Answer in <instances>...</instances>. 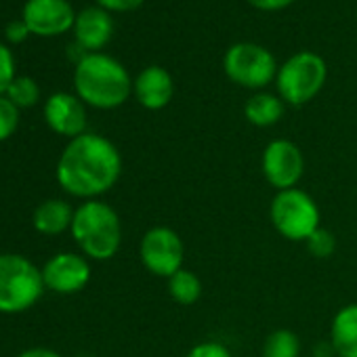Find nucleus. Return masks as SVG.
<instances>
[{
  "label": "nucleus",
  "mask_w": 357,
  "mask_h": 357,
  "mask_svg": "<svg viewBox=\"0 0 357 357\" xmlns=\"http://www.w3.org/2000/svg\"><path fill=\"white\" fill-rule=\"evenodd\" d=\"M330 342L338 357H357V303L344 305L334 315Z\"/></svg>",
  "instance_id": "2eb2a0df"
},
{
  "label": "nucleus",
  "mask_w": 357,
  "mask_h": 357,
  "mask_svg": "<svg viewBox=\"0 0 357 357\" xmlns=\"http://www.w3.org/2000/svg\"><path fill=\"white\" fill-rule=\"evenodd\" d=\"M22 22L30 34L36 36H59L74 28L76 13L68 0H28Z\"/></svg>",
  "instance_id": "9d476101"
},
{
  "label": "nucleus",
  "mask_w": 357,
  "mask_h": 357,
  "mask_svg": "<svg viewBox=\"0 0 357 357\" xmlns=\"http://www.w3.org/2000/svg\"><path fill=\"white\" fill-rule=\"evenodd\" d=\"M15 80V59L7 45L0 43V97L7 95L11 82Z\"/></svg>",
  "instance_id": "5701e85b"
},
{
  "label": "nucleus",
  "mask_w": 357,
  "mask_h": 357,
  "mask_svg": "<svg viewBox=\"0 0 357 357\" xmlns=\"http://www.w3.org/2000/svg\"><path fill=\"white\" fill-rule=\"evenodd\" d=\"M223 68L227 78L244 89H263L278 76L275 57L255 43H238L229 47Z\"/></svg>",
  "instance_id": "0eeeda50"
},
{
  "label": "nucleus",
  "mask_w": 357,
  "mask_h": 357,
  "mask_svg": "<svg viewBox=\"0 0 357 357\" xmlns=\"http://www.w3.org/2000/svg\"><path fill=\"white\" fill-rule=\"evenodd\" d=\"M99 7L105 11H116V13H126L139 9L145 0H97Z\"/></svg>",
  "instance_id": "393cba45"
},
{
  "label": "nucleus",
  "mask_w": 357,
  "mask_h": 357,
  "mask_svg": "<svg viewBox=\"0 0 357 357\" xmlns=\"http://www.w3.org/2000/svg\"><path fill=\"white\" fill-rule=\"evenodd\" d=\"M132 91H135L137 101L145 109L155 112V109H162L170 103V99L174 95V84H172L170 74L164 68L149 66L137 76Z\"/></svg>",
  "instance_id": "4468645a"
},
{
  "label": "nucleus",
  "mask_w": 357,
  "mask_h": 357,
  "mask_svg": "<svg viewBox=\"0 0 357 357\" xmlns=\"http://www.w3.org/2000/svg\"><path fill=\"white\" fill-rule=\"evenodd\" d=\"M307 250L315 257V259H330L336 252V236L326 229V227H317L309 238H307Z\"/></svg>",
  "instance_id": "412c9836"
},
{
  "label": "nucleus",
  "mask_w": 357,
  "mask_h": 357,
  "mask_svg": "<svg viewBox=\"0 0 357 357\" xmlns=\"http://www.w3.org/2000/svg\"><path fill=\"white\" fill-rule=\"evenodd\" d=\"M45 286L59 294L80 292L91 280V267L86 259L72 252L55 255L43 269Z\"/></svg>",
  "instance_id": "9b49d317"
},
{
  "label": "nucleus",
  "mask_w": 357,
  "mask_h": 357,
  "mask_svg": "<svg viewBox=\"0 0 357 357\" xmlns=\"http://www.w3.org/2000/svg\"><path fill=\"white\" fill-rule=\"evenodd\" d=\"M326 76H328V68L319 55L311 51L296 53L278 70L275 76L278 93L282 101L290 105H305L313 97H317V93L324 89Z\"/></svg>",
  "instance_id": "39448f33"
},
{
  "label": "nucleus",
  "mask_w": 357,
  "mask_h": 357,
  "mask_svg": "<svg viewBox=\"0 0 357 357\" xmlns=\"http://www.w3.org/2000/svg\"><path fill=\"white\" fill-rule=\"evenodd\" d=\"M43 271L22 255H0V313L30 309L45 290Z\"/></svg>",
  "instance_id": "20e7f679"
},
{
  "label": "nucleus",
  "mask_w": 357,
  "mask_h": 357,
  "mask_svg": "<svg viewBox=\"0 0 357 357\" xmlns=\"http://www.w3.org/2000/svg\"><path fill=\"white\" fill-rule=\"evenodd\" d=\"M74 211L63 200H47L34 213V227L45 236H57L72 227Z\"/></svg>",
  "instance_id": "dca6fc26"
},
{
  "label": "nucleus",
  "mask_w": 357,
  "mask_h": 357,
  "mask_svg": "<svg viewBox=\"0 0 357 357\" xmlns=\"http://www.w3.org/2000/svg\"><path fill=\"white\" fill-rule=\"evenodd\" d=\"M74 86L78 97L97 109H114L122 105L132 91L126 68L103 53H86L76 63Z\"/></svg>",
  "instance_id": "f03ea898"
},
{
  "label": "nucleus",
  "mask_w": 357,
  "mask_h": 357,
  "mask_svg": "<svg viewBox=\"0 0 357 357\" xmlns=\"http://www.w3.org/2000/svg\"><path fill=\"white\" fill-rule=\"evenodd\" d=\"M7 97L17 105V107H32L38 103L40 99V89L38 84L28 78V76H22V78H15L7 91Z\"/></svg>",
  "instance_id": "aec40b11"
},
{
  "label": "nucleus",
  "mask_w": 357,
  "mask_h": 357,
  "mask_svg": "<svg viewBox=\"0 0 357 357\" xmlns=\"http://www.w3.org/2000/svg\"><path fill=\"white\" fill-rule=\"evenodd\" d=\"M168 294L178 305H194L202 296V280L194 271L183 267L168 278Z\"/></svg>",
  "instance_id": "a211bd4d"
},
{
  "label": "nucleus",
  "mask_w": 357,
  "mask_h": 357,
  "mask_svg": "<svg viewBox=\"0 0 357 357\" xmlns=\"http://www.w3.org/2000/svg\"><path fill=\"white\" fill-rule=\"evenodd\" d=\"M74 36H76V43L84 51L97 53L114 36L112 15L105 9H101V7H86L84 11H80L76 15Z\"/></svg>",
  "instance_id": "ddd939ff"
},
{
  "label": "nucleus",
  "mask_w": 357,
  "mask_h": 357,
  "mask_svg": "<svg viewBox=\"0 0 357 357\" xmlns=\"http://www.w3.org/2000/svg\"><path fill=\"white\" fill-rule=\"evenodd\" d=\"M301 338L292 330H275L265 338L263 357H298Z\"/></svg>",
  "instance_id": "6ab92c4d"
},
{
  "label": "nucleus",
  "mask_w": 357,
  "mask_h": 357,
  "mask_svg": "<svg viewBox=\"0 0 357 357\" xmlns=\"http://www.w3.org/2000/svg\"><path fill=\"white\" fill-rule=\"evenodd\" d=\"M269 217L275 231L290 242H307V238L321 227L315 200L298 188L278 192L271 200Z\"/></svg>",
  "instance_id": "423d86ee"
},
{
  "label": "nucleus",
  "mask_w": 357,
  "mask_h": 357,
  "mask_svg": "<svg viewBox=\"0 0 357 357\" xmlns=\"http://www.w3.org/2000/svg\"><path fill=\"white\" fill-rule=\"evenodd\" d=\"M244 114H246V120L259 128L273 126L284 116V101L271 93H259L246 101Z\"/></svg>",
  "instance_id": "f3484780"
},
{
  "label": "nucleus",
  "mask_w": 357,
  "mask_h": 357,
  "mask_svg": "<svg viewBox=\"0 0 357 357\" xmlns=\"http://www.w3.org/2000/svg\"><path fill=\"white\" fill-rule=\"evenodd\" d=\"M141 263L143 267L158 278H170L178 269H183L185 244L174 229L170 227H151L141 240Z\"/></svg>",
  "instance_id": "6e6552de"
},
{
  "label": "nucleus",
  "mask_w": 357,
  "mask_h": 357,
  "mask_svg": "<svg viewBox=\"0 0 357 357\" xmlns=\"http://www.w3.org/2000/svg\"><path fill=\"white\" fill-rule=\"evenodd\" d=\"M261 166L267 183L278 192H284L298 185L305 172V158L298 145H294L292 141L275 139L265 147Z\"/></svg>",
  "instance_id": "1a4fd4ad"
},
{
  "label": "nucleus",
  "mask_w": 357,
  "mask_h": 357,
  "mask_svg": "<svg viewBox=\"0 0 357 357\" xmlns=\"http://www.w3.org/2000/svg\"><path fill=\"white\" fill-rule=\"evenodd\" d=\"M72 236L82 252L95 261L112 259L122 242V227L118 213L99 200H89L74 211Z\"/></svg>",
  "instance_id": "7ed1b4c3"
},
{
  "label": "nucleus",
  "mask_w": 357,
  "mask_h": 357,
  "mask_svg": "<svg viewBox=\"0 0 357 357\" xmlns=\"http://www.w3.org/2000/svg\"><path fill=\"white\" fill-rule=\"evenodd\" d=\"M185 357H234L231 353H229V349L227 347H223L221 342H213V340H208V342H200V344H196Z\"/></svg>",
  "instance_id": "b1692460"
},
{
  "label": "nucleus",
  "mask_w": 357,
  "mask_h": 357,
  "mask_svg": "<svg viewBox=\"0 0 357 357\" xmlns=\"http://www.w3.org/2000/svg\"><path fill=\"white\" fill-rule=\"evenodd\" d=\"M122 172L118 147L95 132H84L68 143L57 162L59 185L76 198H95L109 192Z\"/></svg>",
  "instance_id": "f257e3e1"
},
{
  "label": "nucleus",
  "mask_w": 357,
  "mask_h": 357,
  "mask_svg": "<svg viewBox=\"0 0 357 357\" xmlns=\"http://www.w3.org/2000/svg\"><path fill=\"white\" fill-rule=\"evenodd\" d=\"M20 124V107L9 99L0 97V141L9 139Z\"/></svg>",
  "instance_id": "4be33fe9"
},
{
  "label": "nucleus",
  "mask_w": 357,
  "mask_h": 357,
  "mask_svg": "<svg viewBox=\"0 0 357 357\" xmlns=\"http://www.w3.org/2000/svg\"><path fill=\"white\" fill-rule=\"evenodd\" d=\"M17 357H61V355L51 351V349H28V351H24Z\"/></svg>",
  "instance_id": "cd10ccee"
},
{
  "label": "nucleus",
  "mask_w": 357,
  "mask_h": 357,
  "mask_svg": "<svg viewBox=\"0 0 357 357\" xmlns=\"http://www.w3.org/2000/svg\"><path fill=\"white\" fill-rule=\"evenodd\" d=\"M248 3L259 11H282L290 7L294 0H248Z\"/></svg>",
  "instance_id": "bb28decb"
},
{
  "label": "nucleus",
  "mask_w": 357,
  "mask_h": 357,
  "mask_svg": "<svg viewBox=\"0 0 357 357\" xmlns=\"http://www.w3.org/2000/svg\"><path fill=\"white\" fill-rule=\"evenodd\" d=\"M28 34H30V30H28V26H26L24 22H11V24L7 26V30H5L7 40L13 43V45L24 43V40L28 38Z\"/></svg>",
  "instance_id": "a878e982"
},
{
  "label": "nucleus",
  "mask_w": 357,
  "mask_h": 357,
  "mask_svg": "<svg viewBox=\"0 0 357 357\" xmlns=\"http://www.w3.org/2000/svg\"><path fill=\"white\" fill-rule=\"evenodd\" d=\"M45 120L61 137H80L86 128V109L80 97L70 93H55L45 103Z\"/></svg>",
  "instance_id": "f8f14e48"
}]
</instances>
